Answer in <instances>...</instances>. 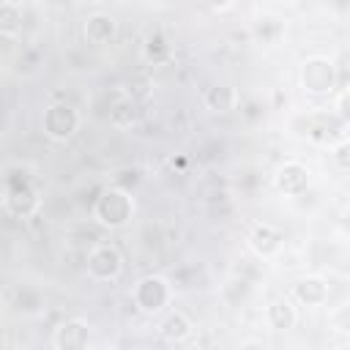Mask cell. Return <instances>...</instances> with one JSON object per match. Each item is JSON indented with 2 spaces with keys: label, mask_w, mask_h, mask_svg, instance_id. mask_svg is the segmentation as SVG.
<instances>
[{
  "label": "cell",
  "mask_w": 350,
  "mask_h": 350,
  "mask_svg": "<svg viewBox=\"0 0 350 350\" xmlns=\"http://www.w3.org/2000/svg\"><path fill=\"white\" fill-rule=\"evenodd\" d=\"M134 216V200L126 189H104L93 202V219L101 227L120 230Z\"/></svg>",
  "instance_id": "6da1fadb"
},
{
  "label": "cell",
  "mask_w": 350,
  "mask_h": 350,
  "mask_svg": "<svg viewBox=\"0 0 350 350\" xmlns=\"http://www.w3.org/2000/svg\"><path fill=\"white\" fill-rule=\"evenodd\" d=\"M3 205L11 216L16 219H30L38 213L41 208V197L36 191V186L30 183V178H16L14 170L5 172V197H3Z\"/></svg>",
  "instance_id": "7a4b0ae2"
},
{
  "label": "cell",
  "mask_w": 350,
  "mask_h": 350,
  "mask_svg": "<svg viewBox=\"0 0 350 350\" xmlns=\"http://www.w3.org/2000/svg\"><path fill=\"white\" fill-rule=\"evenodd\" d=\"M131 298H134V304H137L139 312H145V314H159V312L170 304L172 290H170V282H167L164 276L148 273V276H142V279L134 284Z\"/></svg>",
  "instance_id": "3957f363"
},
{
  "label": "cell",
  "mask_w": 350,
  "mask_h": 350,
  "mask_svg": "<svg viewBox=\"0 0 350 350\" xmlns=\"http://www.w3.org/2000/svg\"><path fill=\"white\" fill-rule=\"evenodd\" d=\"M336 85H339V74H336V66L328 57L304 60V66H301V88L306 93L325 96V93L336 90Z\"/></svg>",
  "instance_id": "277c9868"
},
{
  "label": "cell",
  "mask_w": 350,
  "mask_h": 350,
  "mask_svg": "<svg viewBox=\"0 0 350 350\" xmlns=\"http://www.w3.org/2000/svg\"><path fill=\"white\" fill-rule=\"evenodd\" d=\"M79 129V115L68 101H55L44 109V134L55 142H66Z\"/></svg>",
  "instance_id": "5b68a950"
},
{
  "label": "cell",
  "mask_w": 350,
  "mask_h": 350,
  "mask_svg": "<svg viewBox=\"0 0 350 350\" xmlns=\"http://www.w3.org/2000/svg\"><path fill=\"white\" fill-rule=\"evenodd\" d=\"M123 271V257L112 243H96L88 254V273L96 282H112Z\"/></svg>",
  "instance_id": "8992f818"
},
{
  "label": "cell",
  "mask_w": 350,
  "mask_h": 350,
  "mask_svg": "<svg viewBox=\"0 0 350 350\" xmlns=\"http://www.w3.org/2000/svg\"><path fill=\"white\" fill-rule=\"evenodd\" d=\"M347 129L350 126L336 115V109L334 112H314L306 120V137L320 142V145H336L339 139L347 137Z\"/></svg>",
  "instance_id": "52a82bcc"
},
{
  "label": "cell",
  "mask_w": 350,
  "mask_h": 350,
  "mask_svg": "<svg viewBox=\"0 0 350 350\" xmlns=\"http://www.w3.org/2000/svg\"><path fill=\"white\" fill-rule=\"evenodd\" d=\"M273 186L284 197H301L309 186V172L301 161H284L273 175Z\"/></svg>",
  "instance_id": "ba28073f"
},
{
  "label": "cell",
  "mask_w": 350,
  "mask_h": 350,
  "mask_svg": "<svg viewBox=\"0 0 350 350\" xmlns=\"http://www.w3.org/2000/svg\"><path fill=\"white\" fill-rule=\"evenodd\" d=\"M282 246H284L282 230L273 227V224H268V221L254 224V230L249 232V249H252L257 257H262V260L276 257V254L282 252Z\"/></svg>",
  "instance_id": "9c48e42d"
},
{
  "label": "cell",
  "mask_w": 350,
  "mask_h": 350,
  "mask_svg": "<svg viewBox=\"0 0 350 350\" xmlns=\"http://www.w3.org/2000/svg\"><path fill=\"white\" fill-rule=\"evenodd\" d=\"M88 342H90V328L79 317L63 320L52 331V347L57 350H79V347H88Z\"/></svg>",
  "instance_id": "30bf717a"
},
{
  "label": "cell",
  "mask_w": 350,
  "mask_h": 350,
  "mask_svg": "<svg viewBox=\"0 0 350 350\" xmlns=\"http://www.w3.org/2000/svg\"><path fill=\"white\" fill-rule=\"evenodd\" d=\"M290 298L301 306H320L325 298H328V284L317 276H306V279H298L290 290Z\"/></svg>",
  "instance_id": "8fae6325"
},
{
  "label": "cell",
  "mask_w": 350,
  "mask_h": 350,
  "mask_svg": "<svg viewBox=\"0 0 350 350\" xmlns=\"http://www.w3.org/2000/svg\"><path fill=\"white\" fill-rule=\"evenodd\" d=\"M82 33H85V41H88V44L104 46V44H109V41L115 38V19H112L109 14H90V16L85 19Z\"/></svg>",
  "instance_id": "7c38bea8"
},
{
  "label": "cell",
  "mask_w": 350,
  "mask_h": 350,
  "mask_svg": "<svg viewBox=\"0 0 350 350\" xmlns=\"http://www.w3.org/2000/svg\"><path fill=\"white\" fill-rule=\"evenodd\" d=\"M159 331H161V339H164V342H170V345H183V342L191 339L194 323H191L183 312H172V314H167V320L161 323Z\"/></svg>",
  "instance_id": "4fadbf2b"
},
{
  "label": "cell",
  "mask_w": 350,
  "mask_h": 350,
  "mask_svg": "<svg viewBox=\"0 0 350 350\" xmlns=\"http://www.w3.org/2000/svg\"><path fill=\"white\" fill-rule=\"evenodd\" d=\"M268 323L271 328L276 331H287L298 323V309H295V301L293 298H276L271 306H268Z\"/></svg>",
  "instance_id": "5bb4252c"
},
{
  "label": "cell",
  "mask_w": 350,
  "mask_h": 350,
  "mask_svg": "<svg viewBox=\"0 0 350 350\" xmlns=\"http://www.w3.org/2000/svg\"><path fill=\"white\" fill-rule=\"evenodd\" d=\"M205 104L213 112H230L238 104V93L232 85H213L205 90Z\"/></svg>",
  "instance_id": "9a60e30c"
},
{
  "label": "cell",
  "mask_w": 350,
  "mask_h": 350,
  "mask_svg": "<svg viewBox=\"0 0 350 350\" xmlns=\"http://www.w3.org/2000/svg\"><path fill=\"white\" fill-rule=\"evenodd\" d=\"M22 27V5H16L14 0H5L3 8H0V30L3 36H14L16 30Z\"/></svg>",
  "instance_id": "2e32d148"
},
{
  "label": "cell",
  "mask_w": 350,
  "mask_h": 350,
  "mask_svg": "<svg viewBox=\"0 0 350 350\" xmlns=\"http://www.w3.org/2000/svg\"><path fill=\"white\" fill-rule=\"evenodd\" d=\"M109 120L115 123V126H131L134 123V101L131 98H120V101H115L112 107H109Z\"/></svg>",
  "instance_id": "e0dca14e"
},
{
  "label": "cell",
  "mask_w": 350,
  "mask_h": 350,
  "mask_svg": "<svg viewBox=\"0 0 350 350\" xmlns=\"http://www.w3.org/2000/svg\"><path fill=\"white\" fill-rule=\"evenodd\" d=\"M331 156H334V164L345 172H350V137L339 139L336 145H331Z\"/></svg>",
  "instance_id": "ac0fdd59"
},
{
  "label": "cell",
  "mask_w": 350,
  "mask_h": 350,
  "mask_svg": "<svg viewBox=\"0 0 350 350\" xmlns=\"http://www.w3.org/2000/svg\"><path fill=\"white\" fill-rule=\"evenodd\" d=\"M336 115L350 126V88H342L336 96Z\"/></svg>",
  "instance_id": "d6986e66"
},
{
  "label": "cell",
  "mask_w": 350,
  "mask_h": 350,
  "mask_svg": "<svg viewBox=\"0 0 350 350\" xmlns=\"http://www.w3.org/2000/svg\"><path fill=\"white\" fill-rule=\"evenodd\" d=\"M202 5L211 8V11H227V8L235 5V0H202Z\"/></svg>",
  "instance_id": "ffe728a7"
}]
</instances>
